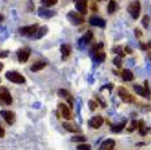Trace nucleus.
I'll return each instance as SVG.
<instances>
[{
	"label": "nucleus",
	"mask_w": 151,
	"mask_h": 150,
	"mask_svg": "<svg viewBox=\"0 0 151 150\" xmlns=\"http://www.w3.org/2000/svg\"><path fill=\"white\" fill-rule=\"evenodd\" d=\"M30 53H31V51H30V49H28V47H23V49H20L18 51V59L22 64L27 62L28 57H30Z\"/></svg>",
	"instance_id": "8"
},
{
	"label": "nucleus",
	"mask_w": 151,
	"mask_h": 150,
	"mask_svg": "<svg viewBox=\"0 0 151 150\" xmlns=\"http://www.w3.org/2000/svg\"><path fill=\"white\" fill-rule=\"evenodd\" d=\"M1 20H3V16H1V15H0V22H1Z\"/></svg>",
	"instance_id": "43"
},
{
	"label": "nucleus",
	"mask_w": 151,
	"mask_h": 150,
	"mask_svg": "<svg viewBox=\"0 0 151 150\" xmlns=\"http://www.w3.org/2000/svg\"><path fill=\"white\" fill-rule=\"evenodd\" d=\"M124 127H126V120H123V122L119 123V125H112L111 126V130H112L113 133H120Z\"/></svg>",
	"instance_id": "21"
},
{
	"label": "nucleus",
	"mask_w": 151,
	"mask_h": 150,
	"mask_svg": "<svg viewBox=\"0 0 151 150\" xmlns=\"http://www.w3.org/2000/svg\"><path fill=\"white\" fill-rule=\"evenodd\" d=\"M47 30H49V28H47L46 26H43V27H39V28H38V31H37V34H35V37H37L38 39H39V38H42L43 35H46Z\"/></svg>",
	"instance_id": "24"
},
{
	"label": "nucleus",
	"mask_w": 151,
	"mask_h": 150,
	"mask_svg": "<svg viewBox=\"0 0 151 150\" xmlns=\"http://www.w3.org/2000/svg\"><path fill=\"white\" fill-rule=\"evenodd\" d=\"M70 51H72V47L70 45H62L61 46V56H62V59H66L69 57Z\"/></svg>",
	"instance_id": "16"
},
{
	"label": "nucleus",
	"mask_w": 151,
	"mask_h": 150,
	"mask_svg": "<svg viewBox=\"0 0 151 150\" xmlns=\"http://www.w3.org/2000/svg\"><path fill=\"white\" fill-rule=\"evenodd\" d=\"M0 100L3 101L4 104L9 106V104L12 103V97H11V93L8 92V89L4 87H0Z\"/></svg>",
	"instance_id": "7"
},
{
	"label": "nucleus",
	"mask_w": 151,
	"mask_h": 150,
	"mask_svg": "<svg viewBox=\"0 0 151 150\" xmlns=\"http://www.w3.org/2000/svg\"><path fill=\"white\" fill-rule=\"evenodd\" d=\"M3 66H4V65H3V64H1V62H0V70L3 69Z\"/></svg>",
	"instance_id": "41"
},
{
	"label": "nucleus",
	"mask_w": 151,
	"mask_h": 150,
	"mask_svg": "<svg viewBox=\"0 0 151 150\" xmlns=\"http://www.w3.org/2000/svg\"><path fill=\"white\" fill-rule=\"evenodd\" d=\"M148 58L151 59V51H148Z\"/></svg>",
	"instance_id": "42"
},
{
	"label": "nucleus",
	"mask_w": 151,
	"mask_h": 150,
	"mask_svg": "<svg viewBox=\"0 0 151 150\" xmlns=\"http://www.w3.org/2000/svg\"><path fill=\"white\" fill-rule=\"evenodd\" d=\"M93 41V33L92 31H86V34L84 35V38H82V42H84L85 45L91 43V42Z\"/></svg>",
	"instance_id": "23"
},
{
	"label": "nucleus",
	"mask_w": 151,
	"mask_h": 150,
	"mask_svg": "<svg viewBox=\"0 0 151 150\" xmlns=\"http://www.w3.org/2000/svg\"><path fill=\"white\" fill-rule=\"evenodd\" d=\"M4 134H6V133H4V128L1 127V125H0V138L4 137Z\"/></svg>",
	"instance_id": "38"
},
{
	"label": "nucleus",
	"mask_w": 151,
	"mask_h": 150,
	"mask_svg": "<svg viewBox=\"0 0 151 150\" xmlns=\"http://www.w3.org/2000/svg\"><path fill=\"white\" fill-rule=\"evenodd\" d=\"M89 23L92 26H97V27H105V20L103 18H100V16H92L89 19Z\"/></svg>",
	"instance_id": "12"
},
{
	"label": "nucleus",
	"mask_w": 151,
	"mask_h": 150,
	"mask_svg": "<svg viewBox=\"0 0 151 150\" xmlns=\"http://www.w3.org/2000/svg\"><path fill=\"white\" fill-rule=\"evenodd\" d=\"M63 128H66V130L70 133H76V134H78V133L81 131L78 126L74 125V123H70V122H63Z\"/></svg>",
	"instance_id": "13"
},
{
	"label": "nucleus",
	"mask_w": 151,
	"mask_h": 150,
	"mask_svg": "<svg viewBox=\"0 0 151 150\" xmlns=\"http://www.w3.org/2000/svg\"><path fill=\"white\" fill-rule=\"evenodd\" d=\"M128 11H129V14H131V16L134 19L139 18V15H140V3H139V0H135L134 3L129 4Z\"/></svg>",
	"instance_id": "5"
},
{
	"label": "nucleus",
	"mask_w": 151,
	"mask_h": 150,
	"mask_svg": "<svg viewBox=\"0 0 151 150\" xmlns=\"http://www.w3.org/2000/svg\"><path fill=\"white\" fill-rule=\"evenodd\" d=\"M117 95H119L120 99H122L124 103H132V101H134V96H132V95L127 91L126 88L120 87L119 89H117Z\"/></svg>",
	"instance_id": "6"
},
{
	"label": "nucleus",
	"mask_w": 151,
	"mask_h": 150,
	"mask_svg": "<svg viewBox=\"0 0 151 150\" xmlns=\"http://www.w3.org/2000/svg\"><path fill=\"white\" fill-rule=\"evenodd\" d=\"M138 123L136 120H134V122H131V125H128V127H127V131L128 133H132V131H135V128L138 127Z\"/></svg>",
	"instance_id": "30"
},
{
	"label": "nucleus",
	"mask_w": 151,
	"mask_h": 150,
	"mask_svg": "<svg viewBox=\"0 0 151 150\" xmlns=\"http://www.w3.org/2000/svg\"><path fill=\"white\" fill-rule=\"evenodd\" d=\"M91 149H92L91 145H88V143H80L77 146V150H91Z\"/></svg>",
	"instance_id": "33"
},
{
	"label": "nucleus",
	"mask_w": 151,
	"mask_h": 150,
	"mask_svg": "<svg viewBox=\"0 0 151 150\" xmlns=\"http://www.w3.org/2000/svg\"><path fill=\"white\" fill-rule=\"evenodd\" d=\"M46 65H47V64L45 62V61H38V62L32 64L31 70H32V72H38V70H41V69L46 68Z\"/></svg>",
	"instance_id": "20"
},
{
	"label": "nucleus",
	"mask_w": 151,
	"mask_h": 150,
	"mask_svg": "<svg viewBox=\"0 0 151 150\" xmlns=\"http://www.w3.org/2000/svg\"><path fill=\"white\" fill-rule=\"evenodd\" d=\"M58 109H60L58 115H60L61 118H63L65 120H72V119H73L72 111H70V107L69 106H66V104H63V103H60V104H58Z\"/></svg>",
	"instance_id": "2"
},
{
	"label": "nucleus",
	"mask_w": 151,
	"mask_h": 150,
	"mask_svg": "<svg viewBox=\"0 0 151 150\" xmlns=\"http://www.w3.org/2000/svg\"><path fill=\"white\" fill-rule=\"evenodd\" d=\"M112 51H113V53H116V54H119V57H123L124 54H126L120 46H113L112 47Z\"/></svg>",
	"instance_id": "29"
},
{
	"label": "nucleus",
	"mask_w": 151,
	"mask_h": 150,
	"mask_svg": "<svg viewBox=\"0 0 151 150\" xmlns=\"http://www.w3.org/2000/svg\"><path fill=\"white\" fill-rule=\"evenodd\" d=\"M135 37L136 38H140L142 37V31L139 30V28H136V30H135Z\"/></svg>",
	"instance_id": "37"
},
{
	"label": "nucleus",
	"mask_w": 151,
	"mask_h": 150,
	"mask_svg": "<svg viewBox=\"0 0 151 150\" xmlns=\"http://www.w3.org/2000/svg\"><path fill=\"white\" fill-rule=\"evenodd\" d=\"M89 108H91L92 109V111H94V109H96V108H97V107H99V103H97V101H96V100H89Z\"/></svg>",
	"instance_id": "32"
},
{
	"label": "nucleus",
	"mask_w": 151,
	"mask_h": 150,
	"mask_svg": "<svg viewBox=\"0 0 151 150\" xmlns=\"http://www.w3.org/2000/svg\"><path fill=\"white\" fill-rule=\"evenodd\" d=\"M139 47L142 50H148L151 47V42H147V43H139Z\"/></svg>",
	"instance_id": "36"
},
{
	"label": "nucleus",
	"mask_w": 151,
	"mask_h": 150,
	"mask_svg": "<svg viewBox=\"0 0 151 150\" xmlns=\"http://www.w3.org/2000/svg\"><path fill=\"white\" fill-rule=\"evenodd\" d=\"M142 23H143V26H145V27H148V25H150V16H148V15L143 16V19H142Z\"/></svg>",
	"instance_id": "34"
},
{
	"label": "nucleus",
	"mask_w": 151,
	"mask_h": 150,
	"mask_svg": "<svg viewBox=\"0 0 151 150\" xmlns=\"http://www.w3.org/2000/svg\"><path fill=\"white\" fill-rule=\"evenodd\" d=\"M113 64H115V66L120 68V66H122V57H115V58H113Z\"/></svg>",
	"instance_id": "35"
},
{
	"label": "nucleus",
	"mask_w": 151,
	"mask_h": 150,
	"mask_svg": "<svg viewBox=\"0 0 151 150\" xmlns=\"http://www.w3.org/2000/svg\"><path fill=\"white\" fill-rule=\"evenodd\" d=\"M138 127H139V133H140V135H143V137H145V135L147 134V128H146L145 123H143V122H139L138 123Z\"/></svg>",
	"instance_id": "26"
},
{
	"label": "nucleus",
	"mask_w": 151,
	"mask_h": 150,
	"mask_svg": "<svg viewBox=\"0 0 151 150\" xmlns=\"http://www.w3.org/2000/svg\"><path fill=\"white\" fill-rule=\"evenodd\" d=\"M6 78L9 80V81L15 83V84H23V83H26V78L19 72H7Z\"/></svg>",
	"instance_id": "3"
},
{
	"label": "nucleus",
	"mask_w": 151,
	"mask_h": 150,
	"mask_svg": "<svg viewBox=\"0 0 151 150\" xmlns=\"http://www.w3.org/2000/svg\"><path fill=\"white\" fill-rule=\"evenodd\" d=\"M143 88H145V97H150V87H148V81H145V85H143Z\"/></svg>",
	"instance_id": "31"
},
{
	"label": "nucleus",
	"mask_w": 151,
	"mask_h": 150,
	"mask_svg": "<svg viewBox=\"0 0 151 150\" xmlns=\"http://www.w3.org/2000/svg\"><path fill=\"white\" fill-rule=\"evenodd\" d=\"M124 50H126V53H132V49L129 46H126V49Z\"/></svg>",
	"instance_id": "39"
},
{
	"label": "nucleus",
	"mask_w": 151,
	"mask_h": 150,
	"mask_svg": "<svg viewBox=\"0 0 151 150\" xmlns=\"http://www.w3.org/2000/svg\"><path fill=\"white\" fill-rule=\"evenodd\" d=\"M68 20H69L72 25H82V23L85 22V18L84 15H81L80 12H76V11H70L69 14H68Z\"/></svg>",
	"instance_id": "1"
},
{
	"label": "nucleus",
	"mask_w": 151,
	"mask_h": 150,
	"mask_svg": "<svg viewBox=\"0 0 151 150\" xmlns=\"http://www.w3.org/2000/svg\"><path fill=\"white\" fill-rule=\"evenodd\" d=\"M58 95H60L61 97H65V99L69 101L70 106H73V97H72V95H70V92H68L66 89H60V91H58Z\"/></svg>",
	"instance_id": "17"
},
{
	"label": "nucleus",
	"mask_w": 151,
	"mask_h": 150,
	"mask_svg": "<svg viewBox=\"0 0 151 150\" xmlns=\"http://www.w3.org/2000/svg\"><path fill=\"white\" fill-rule=\"evenodd\" d=\"M0 115H1V118H4V120L8 125H14V122H15V114L14 112H11V111H0Z\"/></svg>",
	"instance_id": "11"
},
{
	"label": "nucleus",
	"mask_w": 151,
	"mask_h": 150,
	"mask_svg": "<svg viewBox=\"0 0 151 150\" xmlns=\"http://www.w3.org/2000/svg\"><path fill=\"white\" fill-rule=\"evenodd\" d=\"M38 15L41 16V18H51V16L55 15V12L51 11V9H46L43 7H41V8L38 9Z\"/></svg>",
	"instance_id": "14"
},
{
	"label": "nucleus",
	"mask_w": 151,
	"mask_h": 150,
	"mask_svg": "<svg viewBox=\"0 0 151 150\" xmlns=\"http://www.w3.org/2000/svg\"><path fill=\"white\" fill-rule=\"evenodd\" d=\"M58 0H42V7H51L57 3Z\"/></svg>",
	"instance_id": "28"
},
{
	"label": "nucleus",
	"mask_w": 151,
	"mask_h": 150,
	"mask_svg": "<svg viewBox=\"0 0 151 150\" xmlns=\"http://www.w3.org/2000/svg\"><path fill=\"white\" fill-rule=\"evenodd\" d=\"M122 77L124 81H132V80H134V73H132L129 69H124L122 72Z\"/></svg>",
	"instance_id": "19"
},
{
	"label": "nucleus",
	"mask_w": 151,
	"mask_h": 150,
	"mask_svg": "<svg viewBox=\"0 0 151 150\" xmlns=\"http://www.w3.org/2000/svg\"><path fill=\"white\" fill-rule=\"evenodd\" d=\"M38 26L37 25H31V26H24V27L19 28V33L22 35H26V37H31V35H35L38 31Z\"/></svg>",
	"instance_id": "4"
},
{
	"label": "nucleus",
	"mask_w": 151,
	"mask_h": 150,
	"mask_svg": "<svg viewBox=\"0 0 151 150\" xmlns=\"http://www.w3.org/2000/svg\"><path fill=\"white\" fill-rule=\"evenodd\" d=\"M116 9H117V3L115 1V0H111L109 3H108V7H107L108 14H113Z\"/></svg>",
	"instance_id": "22"
},
{
	"label": "nucleus",
	"mask_w": 151,
	"mask_h": 150,
	"mask_svg": "<svg viewBox=\"0 0 151 150\" xmlns=\"http://www.w3.org/2000/svg\"><path fill=\"white\" fill-rule=\"evenodd\" d=\"M104 123V118L103 116H93V118L89 120V127L91 128H100Z\"/></svg>",
	"instance_id": "9"
},
{
	"label": "nucleus",
	"mask_w": 151,
	"mask_h": 150,
	"mask_svg": "<svg viewBox=\"0 0 151 150\" xmlns=\"http://www.w3.org/2000/svg\"><path fill=\"white\" fill-rule=\"evenodd\" d=\"M85 139H86V138L84 137V135H74V137L72 138V141L73 142H81V143H85Z\"/></svg>",
	"instance_id": "27"
},
{
	"label": "nucleus",
	"mask_w": 151,
	"mask_h": 150,
	"mask_svg": "<svg viewBox=\"0 0 151 150\" xmlns=\"http://www.w3.org/2000/svg\"><path fill=\"white\" fill-rule=\"evenodd\" d=\"M76 3V8L78 9V12L81 15H85L86 11H88V4H86V0H74Z\"/></svg>",
	"instance_id": "10"
},
{
	"label": "nucleus",
	"mask_w": 151,
	"mask_h": 150,
	"mask_svg": "<svg viewBox=\"0 0 151 150\" xmlns=\"http://www.w3.org/2000/svg\"><path fill=\"white\" fill-rule=\"evenodd\" d=\"M93 58H94V61H96L97 64L104 62V59H105V53H104V51H101V50L94 51V53H93Z\"/></svg>",
	"instance_id": "18"
},
{
	"label": "nucleus",
	"mask_w": 151,
	"mask_h": 150,
	"mask_svg": "<svg viewBox=\"0 0 151 150\" xmlns=\"http://www.w3.org/2000/svg\"><path fill=\"white\" fill-rule=\"evenodd\" d=\"M91 7H92V9H93V11H96V8H97V7H96V4H94V3H93V4H92V6H91Z\"/></svg>",
	"instance_id": "40"
},
{
	"label": "nucleus",
	"mask_w": 151,
	"mask_h": 150,
	"mask_svg": "<svg viewBox=\"0 0 151 150\" xmlns=\"http://www.w3.org/2000/svg\"><path fill=\"white\" fill-rule=\"evenodd\" d=\"M115 147V141L113 139H107V141H104L100 146V150H113Z\"/></svg>",
	"instance_id": "15"
},
{
	"label": "nucleus",
	"mask_w": 151,
	"mask_h": 150,
	"mask_svg": "<svg viewBox=\"0 0 151 150\" xmlns=\"http://www.w3.org/2000/svg\"><path fill=\"white\" fill-rule=\"evenodd\" d=\"M134 89H135V92L138 95H140V96H145V88H143V85L135 84V85H134Z\"/></svg>",
	"instance_id": "25"
}]
</instances>
